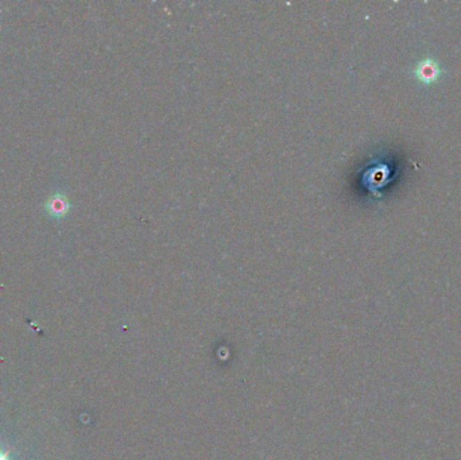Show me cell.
Masks as SVG:
<instances>
[{"label": "cell", "mask_w": 461, "mask_h": 460, "mask_svg": "<svg viewBox=\"0 0 461 460\" xmlns=\"http://www.w3.org/2000/svg\"><path fill=\"white\" fill-rule=\"evenodd\" d=\"M441 74H442V68L439 67L437 60H435L433 57H425L415 65V79L425 85L436 84L439 81Z\"/></svg>", "instance_id": "6da1fadb"}, {"label": "cell", "mask_w": 461, "mask_h": 460, "mask_svg": "<svg viewBox=\"0 0 461 460\" xmlns=\"http://www.w3.org/2000/svg\"><path fill=\"white\" fill-rule=\"evenodd\" d=\"M0 460H8V458H7L4 454H1V452H0Z\"/></svg>", "instance_id": "3957f363"}, {"label": "cell", "mask_w": 461, "mask_h": 460, "mask_svg": "<svg viewBox=\"0 0 461 460\" xmlns=\"http://www.w3.org/2000/svg\"><path fill=\"white\" fill-rule=\"evenodd\" d=\"M47 213L56 219H61L68 215L70 209V203L65 195L57 193L49 197L45 204Z\"/></svg>", "instance_id": "7a4b0ae2"}]
</instances>
